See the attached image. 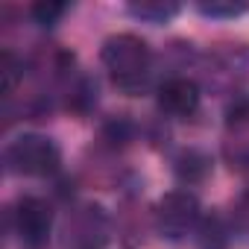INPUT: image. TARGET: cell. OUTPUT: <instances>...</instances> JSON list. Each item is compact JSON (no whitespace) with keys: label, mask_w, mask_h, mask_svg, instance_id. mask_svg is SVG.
<instances>
[{"label":"cell","mask_w":249,"mask_h":249,"mask_svg":"<svg viewBox=\"0 0 249 249\" xmlns=\"http://www.w3.org/2000/svg\"><path fill=\"white\" fill-rule=\"evenodd\" d=\"M12 214H15V231L21 234L24 243L30 246L47 243L50 229H53V211L41 196H21Z\"/></svg>","instance_id":"cell-4"},{"label":"cell","mask_w":249,"mask_h":249,"mask_svg":"<svg viewBox=\"0 0 249 249\" xmlns=\"http://www.w3.org/2000/svg\"><path fill=\"white\" fill-rule=\"evenodd\" d=\"M199 223V199L188 191H170L156 205V229L167 240H182Z\"/></svg>","instance_id":"cell-3"},{"label":"cell","mask_w":249,"mask_h":249,"mask_svg":"<svg viewBox=\"0 0 249 249\" xmlns=\"http://www.w3.org/2000/svg\"><path fill=\"white\" fill-rule=\"evenodd\" d=\"M59 161H62V153H59L56 141H50L47 135H38V132L18 135L6 150L9 170L21 173V176H50L59 170Z\"/></svg>","instance_id":"cell-2"},{"label":"cell","mask_w":249,"mask_h":249,"mask_svg":"<svg viewBox=\"0 0 249 249\" xmlns=\"http://www.w3.org/2000/svg\"><path fill=\"white\" fill-rule=\"evenodd\" d=\"M65 12H68V3H56V0H38V3L30 6L33 21L41 24V27H53Z\"/></svg>","instance_id":"cell-8"},{"label":"cell","mask_w":249,"mask_h":249,"mask_svg":"<svg viewBox=\"0 0 249 249\" xmlns=\"http://www.w3.org/2000/svg\"><path fill=\"white\" fill-rule=\"evenodd\" d=\"M18 62L12 59V53H6L3 56V91H12L15 88V82H18Z\"/></svg>","instance_id":"cell-10"},{"label":"cell","mask_w":249,"mask_h":249,"mask_svg":"<svg viewBox=\"0 0 249 249\" xmlns=\"http://www.w3.org/2000/svg\"><path fill=\"white\" fill-rule=\"evenodd\" d=\"M129 12L141 21H150V24H164L170 21L176 12H179V3H170V0H132L129 3Z\"/></svg>","instance_id":"cell-6"},{"label":"cell","mask_w":249,"mask_h":249,"mask_svg":"<svg viewBox=\"0 0 249 249\" xmlns=\"http://www.w3.org/2000/svg\"><path fill=\"white\" fill-rule=\"evenodd\" d=\"M208 167H211V161H208L202 153H196V150L182 153L179 161H176V173H179L182 182H199V179H205Z\"/></svg>","instance_id":"cell-7"},{"label":"cell","mask_w":249,"mask_h":249,"mask_svg":"<svg viewBox=\"0 0 249 249\" xmlns=\"http://www.w3.org/2000/svg\"><path fill=\"white\" fill-rule=\"evenodd\" d=\"M246 9H249L246 3H234V0H211V3H199V12L211 15V18H234V15H243Z\"/></svg>","instance_id":"cell-9"},{"label":"cell","mask_w":249,"mask_h":249,"mask_svg":"<svg viewBox=\"0 0 249 249\" xmlns=\"http://www.w3.org/2000/svg\"><path fill=\"white\" fill-rule=\"evenodd\" d=\"M237 220H240V226L249 231V191L243 194V199H240V205H237Z\"/></svg>","instance_id":"cell-11"},{"label":"cell","mask_w":249,"mask_h":249,"mask_svg":"<svg viewBox=\"0 0 249 249\" xmlns=\"http://www.w3.org/2000/svg\"><path fill=\"white\" fill-rule=\"evenodd\" d=\"M103 65L111 73L114 85L123 91H138L150 76V47L135 33H117L103 41Z\"/></svg>","instance_id":"cell-1"},{"label":"cell","mask_w":249,"mask_h":249,"mask_svg":"<svg viewBox=\"0 0 249 249\" xmlns=\"http://www.w3.org/2000/svg\"><path fill=\"white\" fill-rule=\"evenodd\" d=\"M159 106L173 117H191L199 108V85L188 76L164 79L159 88Z\"/></svg>","instance_id":"cell-5"}]
</instances>
